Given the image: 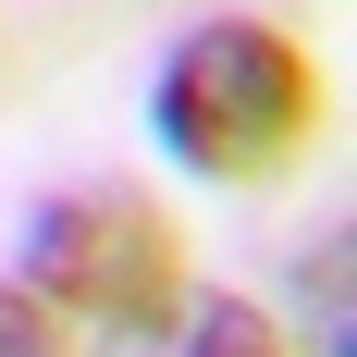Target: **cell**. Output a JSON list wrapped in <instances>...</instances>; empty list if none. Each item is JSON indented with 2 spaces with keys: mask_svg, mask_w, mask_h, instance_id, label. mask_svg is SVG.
I'll use <instances>...</instances> for the list:
<instances>
[{
  "mask_svg": "<svg viewBox=\"0 0 357 357\" xmlns=\"http://www.w3.org/2000/svg\"><path fill=\"white\" fill-rule=\"evenodd\" d=\"M123 357H308V345H296L259 296H234V284H185V308L148 333V345H123Z\"/></svg>",
  "mask_w": 357,
  "mask_h": 357,
  "instance_id": "3",
  "label": "cell"
},
{
  "mask_svg": "<svg viewBox=\"0 0 357 357\" xmlns=\"http://www.w3.org/2000/svg\"><path fill=\"white\" fill-rule=\"evenodd\" d=\"M0 357H86V333H74L37 284H13V271H0Z\"/></svg>",
  "mask_w": 357,
  "mask_h": 357,
  "instance_id": "5",
  "label": "cell"
},
{
  "mask_svg": "<svg viewBox=\"0 0 357 357\" xmlns=\"http://www.w3.org/2000/svg\"><path fill=\"white\" fill-rule=\"evenodd\" d=\"M296 321H308L321 357H345V234H321V247L296 259Z\"/></svg>",
  "mask_w": 357,
  "mask_h": 357,
  "instance_id": "4",
  "label": "cell"
},
{
  "mask_svg": "<svg viewBox=\"0 0 357 357\" xmlns=\"http://www.w3.org/2000/svg\"><path fill=\"white\" fill-rule=\"evenodd\" d=\"M13 284H37L74 333L148 345V333L185 308L197 271H185V234H173V210H160L148 185L86 173V185L25 197V222H13Z\"/></svg>",
  "mask_w": 357,
  "mask_h": 357,
  "instance_id": "2",
  "label": "cell"
},
{
  "mask_svg": "<svg viewBox=\"0 0 357 357\" xmlns=\"http://www.w3.org/2000/svg\"><path fill=\"white\" fill-rule=\"evenodd\" d=\"M333 123L308 37L271 13H197L148 62V148L197 185H284Z\"/></svg>",
  "mask_w": 357,
  "mask_h": 357,
  "instance_id": "1",
  "label": "cell"
}]
</instances>
